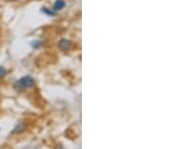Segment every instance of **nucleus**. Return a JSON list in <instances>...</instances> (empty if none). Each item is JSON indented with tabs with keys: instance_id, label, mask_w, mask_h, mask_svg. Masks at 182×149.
Segmentation results:
<instances>
[{
	"instance_id": "7ed1b4c3",
	"label": "nucleus",
	"mask_w": 182,
	"mask_h": 149,
	"mask_svg": "<svg viewBox=\"0 0 182 149\" xmlns=\"http://www.w3.org/2000/svg\"><path fill=\"white\" fill-rule=\"evenodd\" d=\"M65 6H66V3H65L64 0H56L54 3L53 8L55 11H60L65 7Z\"/></svg>"
},
{
	"instance_id": "423d86ee",
	"label": "nucleus",
	"mask_w": 182,
	"mask_h": 149,
	"mask_svg": "<svg viewBox=\"0 0 182 149\" xmlns=\"http://www.w3.org/2000/svg\"><path fill=\"white\" fill-rule=\"evenodd\" d=\"M7 74V71L4 67H0V78H4Z\"/></svg>"
},
{
	"instance_id": "20e7f679",
	"label": "nucleus",
	"mask_w": 182,
	"mask_h": 149,
	"mask_svg": "<svg viewBox=\"0 0 182 149\" xmlns=\"http://www.w3.org/2000/svg\"><path fill=\"white\" fill-rule=\"evenodd\" d=\"M42 11L44 12L45 14L49 15V16H55V15H56V12L53 11V10H51V9H49L47 7H43L42 8Z\"/></svg>"
},
{
	"instance_id": "f257e3e1",
	"label": "nucleus",
	"mask_w": 182,
	"mask_h": 149,
	"mask_svg": "<svg viewBox=\"0 0 182 149\" xmlns=\"http://www.w3.org/2000/svg\"><path fill=\"white\" fill-rule=\"evenodd\" d=\"M33 86H35V80L30 76H24L21 79L16 81L14 84L15 89L19 90V91H23V90L32 88Z\"/></svg>"
},
{
	"instance_id": "f03ea898",
	"label": "nucleus",
	"mask_w": 182,
	"mask_h": 149,
	"mask_svg": "<svg viewBox=\"0 0 182 149\" xmlns=\"http://www.w3.org/2000/svg\"><path fill=\"white\" fill-rule=\"evenodd\" d=\"M58 46H59V48L61 51H69L70 48L72 46V42L70 41V40H68L66 38H63L61 39L59 43H58Z\"/></svg>"
},
{
	"instance_id": "39448f33",
	"label": "nucleus",
	"mask_w": 182,
	"mask_h": 149,
	"mask_svg": "<svg viewBox=\"0 0 182 149\" xmlns=\"http://www.w3.org/2000/svg\"><path fill=\"white\" fill-rule=\"evenodd\" d=\"M42 45H43V43H42V41H39V40H35V41L32 42L33 48H39Z\"/></svg>"
}]
</instances>
